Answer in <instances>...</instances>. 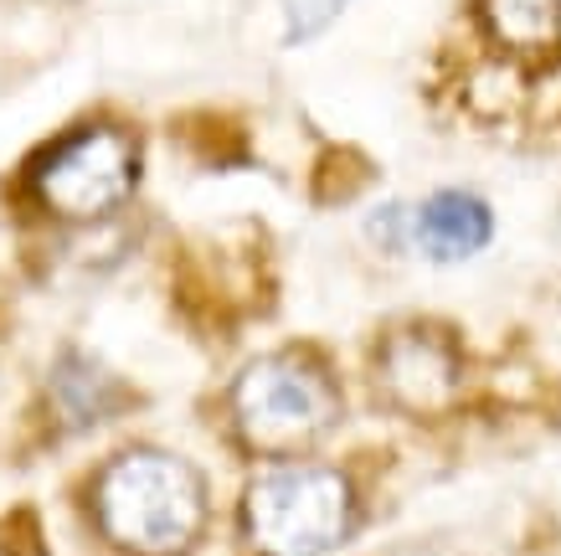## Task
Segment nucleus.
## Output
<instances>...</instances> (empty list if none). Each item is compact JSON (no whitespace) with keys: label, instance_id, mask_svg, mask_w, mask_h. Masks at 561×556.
<instances>
[{"label":"nucleus","instance_id":"1","mask_svg":"<svg viewBox=\"0 0 561 556\" xmlns=\"http://www.w3.org/2000/svg\"><path fill=\"white\" fill-rule=\"evenodd\" d=\"M103 536L135 556H181L206 525L202 474L165 449H129L93 485Z\"/></svg>","mask_w":561,"mask_h":556},{"label":"nucleus","instance_id":"2","mask_svg":"<svg viewBox=\"0 0 561 556\" xmlns=\"http://www.w3.org/2000/svg\"><path fill=\"white\" fill-rule=\"evenodd\" d=\"M341 418V392L309 351H273L238 376L232 387V422L257 454H294L320 443Z\"/></svg>","mask_w":561,"mask_h":556},{"label":"nucleus","instance_id":"3","mask_svg":"<svg viewBox=\"0 0 561 556\" xmlns=\"http://www.w3.org/2000/svg\"><path fill=\"white\" fill-rule=\"evenodd\" d=\"M356 515V495L345 474L320 464H289L253 479L242 500L248 536L263 556H320L335 541H345Z\"/></svg>","mask_w":561,"mask_h":556},{"label":"nucleus","instance_id":"4","mask_svg":"<svg viewBox=\"0 0 561 556\" xmlns=\"http://www.w3.org/2000/svg\"><path fill=\"white\" fill-rule=\"evenodd\" d=\"M135 175H139L135 139L108 129V124H93V129H78L62 145H51L42 155V166H36L32 185L36 202L47 206L51 217L99 222L129 202Z\"/></svg>","mask_w":561,"mask_h":556},{"label":"nucleus","instance_id":"5","mask_svg":"<svg viewBox=\"0 0 561 556\" xmlns=\"http://www.w3.org/2000/svg\"><path fill=\"white\" fill-rule=\"evenodd\" d=\"M376 382L408 412H438L459 392V345L438 325H397L381 340Z\"/></svg>","mask_w":561,"mask_h":556},{"label":"nucleus","instance_id":"6","mask_svg":"<svg viewBox=\"0 0 561 556\" xmlns=\"http://www.w3.org/2000/svg\"><path fill=\"white\" fill-rule=\"evenodd\" d=\"M494 232L490 206L469 196V191H438L412 212V248L438 263H459V258L479 253Z\"/></svg>","mask_w":561,"mask_h":556},{"label":"nucleus","instance_id":"7","mask_svg":"<svg viewBox=\"0 0 561 556\" xmlns=\"http://www.w3.org/2000/svg\"><path fill=\"white\" fill-rule=\"evenodd\" d=\"M119 407H124V387L99 361H88V355L57 361V371H51V412L62 418V428H72V433L93 428V422H103Z\"/></svg>","mask_w":561,"mask_h":556},{"label":"nucleus","instance_id":"8","mask_svg":"<svg viewBox=\"0 0 561 556\" xmlns=\"http://www.w3.org/2000/svg\"><path fill=\"white\" fill-rule=\"evenodd\" d=\"M484 26L505 52L546 63L561 52V0H484Z\"/></svg>","mask_w":561,"mask_h":556},{"label":"nucleus","instance_id":"9","mask_svg":"<svg viewBox=\"0 0 561 556\" xmlns=\"http://www.w3.org/2000/svg\"><path fill=\"white\" fill-rule=\"evenodd\" d=\"M278 5H284V21H289V42H309L341 16L351 0H278Z\"/></svg>","mask_w":561,"mask_h":556},{"label":"nucleus","instance_id":"10","mask_svg":"<svg viewBox=\"0 0 561 556\" xmlns=\"http://www.w3.org/2000/svg\"><path fill=\"white\" fill-rule=\"evenodd\" d=\"M408 556H433V552H408Z\"/></svg>","mask_w":561,"mask_h":556}]
</instances>
